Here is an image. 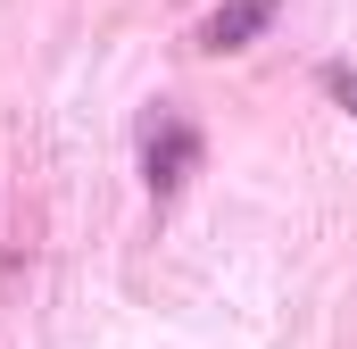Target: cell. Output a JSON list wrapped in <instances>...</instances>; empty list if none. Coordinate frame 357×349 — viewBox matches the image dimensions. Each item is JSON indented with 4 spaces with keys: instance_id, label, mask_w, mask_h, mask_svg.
Returning a JSON list of instances; mask_svg holds the SVG:
<instances>
[{
    "instance_id": "1",
    "label": "cell",
    "mask_w": 357,
    "mask_h": 349,
    "mask_svg": "<svg viewBox=\"0 0 357 349\" xmlns=\"http://www.w3.org/2000/svg\"><path fill=\"white\" fill-rule=\"evenodd\" d=\"M142 174H150L158 200H175L183 183L199 174V125H191L183 108H158V117H150V133H142Z\"/></svg>"
},
{
    "instance_id": "2",
    "label": "cell",
    "mask_w": 357,
    "mask_h": 349,
    "mask_svg": "<svg viewBox=\"0 0 357 349\" xmlns=\"http://www.w3.org/2000/svg\"><path fill=\"white\" fill-rule=\"evenodd\" d=\"M266 25H274V0H225V8H208V17H199V34H191V42L225 59V50H250Z\"/></svg>"
},
{
    "instance_id": "3",
    "label": "cell",
    "mask_w": 357,
    "mask_h": 349,
    "mask_svg": "<svg viewBox=\"0 0 357 349\" xmlns=\"http://www.w3.org/2000/svg\"><path fill=\"white\" fill-rule=\"evenodd\" d=\"M324 91H333V100L357 117V67H324Z\"/></svg>"
}]
</instances>
